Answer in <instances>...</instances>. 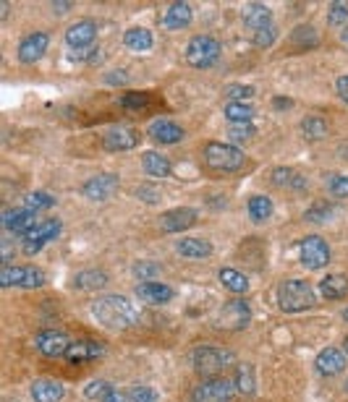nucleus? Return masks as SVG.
Returning <instances> with one entry per match:
<instances>
[{
    "instance_id": "obj_1",
    "label": "nucleus",
    "mask_w": 348,
    "mask_h": 402,
    "mask_svg": "<svg viewBox=\"0 0 348 402\" xmlns=\"http://www.w3.org/2000/svg\"><path fill=\"white\" fill-rule=\"evenodd\" d=\"M92 316H95L102 327H110V330H126V327H134L139 319L134 303L123 295L97 298V300L92 303Z\"/></svg>"
},
{
    "instance_id": "obj_2",
    "label": "nucleus",
    "mask_w": 348,
    "mask_h": 402,
    "mask_svg": "<svg viewBox=\"0 0 348 402\" xmlns=\"http://www.w3.org/2000/svg\"><path fill=\"white\" fill-rule=\"evenodd\" d=\"M189 361H191V369L204 379H212V376H220L223 371H228L231 366L236 363L233 353L226 350V347H218V345H202L191 350L189 355Z\"/></svg>"
},
{
    "instance_id": "obj_3",
    "label": "nucleus",
    "mask_w": 348,
    "mask_h": 402,
    "mask_svg": "<svg viewBox=\"0 0 348 402\" xmlns=\"http://www.w3.org/2000/svg\"><path fill=\"white\" fill-rule=\"evenodd\" d=\"M315 288L304 280H285L278 288V306L285 314H301L315 306Z\"/></svg>"
},
{
    "instance_id": "obj_4",
    "label": "nucleus",
    "mask_w": 348,
    "mask_h": 402,
    "mask_svg": "<svg viewBox=\"0 0 348 402\" xmlns=\"http://www.w3.org/2000/svg\"><path fill=\"white\" fill-rule=\"evenodd\" d=\"M204 162L210 165L212 170L218 173H236V170L243 168V152L236 144H226V141H210V144L202 149Z\"/></svg>"
},
{
    "instance_id": "obj_5",
    "label": "nucleus",
    "mask_w": 348,
    "mask_h": 402,
    "mask_svg": "<svg viewBox=\"0 0 348 402\" xmlns=\"http://www.w3.org/2000/svg\"><path fill=\"white\" fill-rule=\"evenodd\" d=\"M220 53H223L220 42L215 40V37H210V34H196L186 45L189 65H191V68H199V71H207V68H212V65L218 63Z\"/></svg>"
},
{
    "instance_id": "obj_6",
    "label": "nucleus",
    "mask_w": 348,
    "mask_h": 402,
    "mask_svg": "<svg viewBox=\"0 0 348 402\" xmlns=\"http://www.w3.org/2000/svg\"><path fill=\"white\" fill-rule=\"evenodd\" d=\"M236 381L226 376H212L204 379L202 384L191 392V400L189 402H231L236 397Z\"/></svg>"
},
{
    "instance_id": "obj_7",
    "label": "nucleus",
    "mask_w": 348,
    "mask_h": 402,
    "mask_svg": "<svg viewBox=\"0 0 348 402\" xmlns=\"http://www.w3.org/2000/svg\"><path fill=\"white\" fill-rule=\"evenodd\" d=\"M0 285L3 288H42L45 285V272L37 266H3L0 269Z\"/></svg>"
},
{
    "instance_id": "obj_8",
    "label": "nucleus",
    "mask_w": 348,
    "mask_h": 402,
    "mask_svg": "<svg viewBox=\"0 0 348 402\" xmlns=\"http://www.w3.org/2000/svg\"><path fill=\"white\" fill-rule=\"evenodd\" d=\"M60 230H63V225H60V219L56 217H48L42 219V222H37V225L29 230V233L21 238V246H24L26 254H40L45 246H48L53 238H58L60 235Z\"/></svg>"
},
{
    "instance_id": "obj_9",
    "label": "nucleus",
    "mask_w": 348,
    "mask_h": 402,
    "mask_svg": "<svg viewBox=\"0 0 348 402\" xmlns=\"http://www.w3.org/2000/svg\"><path fill=\"white\" fill-rule=\"evenodd\" d=\"M299 259L307 269H322L330 264V246L320 238V235H307L299 246Z\"/></svg>"
},
{
    "instance_id": "obj_10",
    "label": "nucleus",
    "mask_w": 348,
    "mask_h": 402,
    "mask_svg": "<svg viewBox=\"0 0 348 402\" xmlns=\"http://www.w3.org/2000/svg\"><path fill=\"white\" fill-rule=\"evenodd\" d=\"M251 322V306L243 298H231L226 306L218 311L220 330H243Z\"/></svg>"
},
{
    "instance_id": "obj_11",
    "label": "nucleus",
    "mask_w": 348,
    "mask_h": 402,
    "mask_svg": "<svg viewBox=\"0 0 348 402\" xmlns=\"http://www.w3.org/2000/svg\"><path fill=\"white\" fill-rule=\"evenodd\" d=\"M34 345H37V350H40L42 355H48V358H65L68 347L73 345V339L68 337L65 332L45 330L34 337Z\"/></svg>"
},
{
    "instance_id": "obj_12",
    "label": "nucleus",
    "mask_w": 348,
    "mask_h": 402,
    "mask_svg": "<svg viewBox=\"0 0 348 402\" xmlns=\"http://www.w3.org/2000/svg\"><path fill=\"white\" fill-rule=\"evenodd\" d=\"M0 222L3 227L14 235H21L24 238L34 225H37V212L26 210V207H16V210H6L0 214Z\"/></svg>"
},
{
    "instance_id": "obj_13",
    "label": "nucleus",
    "mask_w": 348,
    "mask_h": 402,
    "mask_svg": "<svg viewBox=\"0 0 348 402\" xmlns=\"http://www.w3.org/2000/svg\"><path fill=\"white\" fill-rule=\"evenodd\" d=\"M241 18H243V24H246V29L251 32V37L270 29V26H275L273 11H270L265 3H246L241 9Z\"/></svg>"
},
{
    "instance_id": "obj_14",
    "label": "nucleus",
    "mask_w": 348,
    "mask_h": 402,
    "mask_svg": "<svg viewBox=\"0 0 348 402\" xmlns=\"http://www.w3.org/2000/svg\"><path fill=\"white\" fill-rule=\"evenodd\" d=\"M97 40V24L92 18H84V21H76L65 29V45L71 50H84L92 48Z\"/></svg>"
},
{
    "instance_id": "obj_15",
    "label": "nucleus",
    "mask_w": 348,
    "mask_h": 402,
    "mask_svg": "<svg viewBox=\"0 0 348 402\" xmlns=\"http://www.w3.org/2000/svg\"><path fill=\"white\" fill-rule=\"evenodd\" d=\"M115 191H118V175H113V173H100L81 185V193L92 201H105Z\"/></svg>"
},
{
    "instance_id": "obj_16",
    "label": "nucleus",
    "mask_w": 348,
    "mask_h": 402,
    "mask_svg": "<svg viewBox=\"0 0 348 402\" xmlns=\"http://www.w3.org/2000/svg\"><path fill=\"white\" fill-rule=\"evenodd\" d=\"M346 366H348V355L340 347H325L315 358V369L322 376H338V374L346 371Z\"/></svg>"
},
{
    "instance_id": "obj_17",
    "label": "nucleus",
    "mask_w": 348,
    "mask_h": 402,
    "mask_svg": "<svg viewBox=\"0 0 348 402\" xmlns=\"http://www.w3.org/2000/svg\"><path fill=\"white\" fill-rule=\"evenodd\" d=\"M139 144V134L131 126H113V129L105 131V138H102V146L107 152H129Z\"/></svg>"
},
{
    "instance_id": "obj_18",
    "label": "nucleus",
    "mask_w": 348,
    "mask_h": 402,
    "mask_svg": "<svg viewBox=\"0 0 348 402\" xmlns=\"http://www.w3.org/2000/svg\"><path fill=\"white\" fill-rule=\"evenodd\" d=\"M48 45H50L48 32L29 34V37H24L21 45H19V60H21V63H37V60L48 53Z\"/></svg>"
},
{
    "instance_id": "obj_19",
    "label": "nucleus",
    "mask_w": 348,
    "mask_h": 402,
    "mask_svg": "<svg viewBox=\"0 0 348 402\" xmlns=\"http://www.w3.org/2000/svg\"><path fill=\"white\" fill-rule=\"evenodd\" d=\"M196 210H189V207H181V210H170L160 217V227L165 233H184L191 225H196Z\"/></svg>"
},
{
    "instance_id": "obj_20",
    "label": "nucleus",
    "mask_w": 348,
    "mask_h": 402,
    "mask_svg": "<svg viewBox=\"0 0 348 402\" xmlns=\"http://www.w3.org/2000/svg\"><path fill=\"white\" fill-rule=\"evenodd\" d=\"M105 355V345H100L97 339H76L68 353H65V361L68 363H87V361H97Z\"/></svg>"
},
{
    "instance_id": "obj_21",
    "label": "nucleus",
    "mask_w": 348,
    "mask_h": 402,
    "mask_svg": "<svg viewBox=\"0 0 348 402\" xmlns=\"http://www.w3.org/2000/svg\"><path fill=\"white\" fill-rule=\"evenodd\" d=\"M147 131H149V136H152L157 144H179L181 138L186 136L184 126L168 121V118H162V121H154Z\"/></svg>"
},
{
    "instance_id": "obj_22",
    "label": "nucleus",
    "mask_w": 348,
    "mask_h": 402,
    "mask_svg": "<svg viewBox=\"0 0 348 402\" xmlns=\"http://www.w3.org/2000/svg\"><path fill=\"white\" fill-rule=\"evenodd\" d=\"M137 298H142L144 303H152V306H162V303H170L173 300V290L162 282L147 280L137 285Z\"/></svg>"
},
{
    "instance_id": "obj_23",
    "label": "nucleus",
    "mask_w": 348,
    "mask_h": 402,
    "mask_svg": "<svg viewBox=\"0 0 348 402\" xmlns=\"http://www.w3.org/2000/svg\"><path fill=\"white\" fill-rule=\"evenodd\" d=\"M191 6L189 3H184V0H176V3H170L168 11H165V18H162V24H165V29H170V32H179V29H186L189 24H191Z\"/></svg>"
},
{
    "instance_id": "obj_24",
    "label": "nucleus",
    "mask_w": 348,
    "mask_h": 402,
    "mask_svg": "<svg viewBox=\"0 0 348 402\" xmlns=\"http://www.w3.org/2000/svg\"><path fill=\"white\" fill-rule=\"evenodd\" d=\"M32 400L34 402H63L65 386L53 379H37L32 384Z\"/></svg>"
},
{
    "instance_id": "obj_25",
    "label": "nucleus",
    "mask_w": 348,
    "mask_h": 402,
    "mask_svg": "<svg viewBox=\"0 0 348 402\" xmlns=\"http://www.w3.org/2000/svg\"><path fill=\"white\" fill-rule=\"evenodd\" d=\"M176 251L184 259H207L212 254V243L204 238H181L176 243Z\"/></svg>"
},
{
    "instance_id": "obj_26",
    "label": "nucleus",
    "mask_w": 348,
    "mask_h": 402,
    "mask_svg": "<svg viewBox=\"0 0 348 402\" xmlns=\"http://www.w3.org/2000/svg\"><path fill=\"white\" fill-rule=\"evenodd\" d=\"M320 295L330 298V300H338V298L348 295V277L346 274H327L320 282Z\"/></svg>"
},
{
    "instance_id": "obj_27",
    "label": "nucleus",
    "mask_w": 348,
    "mask_h": 402,
    "mask_svg": "<svg viewBox=\"0 0 348 402\" xmlns=\"http://www.w3.org/2000/svg\"><path fill=\"white\" fill-rule=\"evenodd\" d=\"M142 168H144L147 175L152 178H168L173 165L168 162V157H162L160 152H144L142 154Z\"/></svg>"
},
{
    "instance_id": "obj_28",
    "label": "nucleus",
    "mask_w": 348,
    "mask_h": 402,
    "mask_svg": "<svg viewBox=\"0 0 348 402\" xmlns=\"http://www.w3.org/2000/svg\"><path fill=\"white\" fill-rule=\"evenodd\" d=\"M299 129H301V134H304L307 141H322V138H327V134H330L327 121L320 118V115H307V118L301 121Z\"/></svg>"
},
{
    "instance_id": "obj_29",
    "label": "nucleus",
    "mask_w": 348,
    "mask_h": 402,
    "mask_svg": "<svg viewBox=\"0 0 348 402\" xmlns=\"http://www.w3.org/2000/svg\"><path fill=\"white\" fill-rule=\"evenodd\" d=\"M152 32L149 29H144V26H131L129 32L123 34V45L129 50H137V53H144V50L152 48Z\"/></svg>"
},
{
    "instance_id": "obj_30",
    "label": "nucleus",
    "mask_w": 348,
    "mask_h": 402,
    "mask_svg": "<svg viewBox=\"0 0 348 402\" xmlns=\"http://www.w3.org/2000/svg\"><path fill=\"white\" fill-rule=\"evenodd\" d=\"M107 285V274L102 269H87L73 277V288L79 290H100Z\"/></svg>"
},
{
    "instance_id": "obj_31",
    "label": "nucleus",
    "mask_w": 348,
    "mask_h": 402,
    "mask_svg": "<svg viewBox=\"0 0 348 402\" xmlns=\"http://www.w3.org/2000/svg\"><path fill=\"white\" fill-rule=\"evenodd\" d=\"M246 212H249L251 222H268L273 217V201L268 196H251L249 204H246Z\"/></svg>"
},
{
    "instance_id": "obj_32",
    "label": "nucleus",
    "mask_w": 348,
    "mask_h": 402,
    "mask_svg": "<svg viewBox=\"0 0 348 402\" xmlns=\"http://www.w3.org/2000/svg\"><path fill=\"white\" fill-rule=\"evenodd\" d=\"M236 389L243 394V397H251V394L257 392V374L251 369L249 363H241L238 371H236Z\"/></svg>"
},
{
    "instance_id": "obj_33",
    "label": "nucleus",
    "mask_w": 348,
    "mask_h": 402,
    "mask_svg": "<svg viewBox=\"0 0 348 402\" xmlns=\"http://www.w3.org/2000/svg\"><path fill=\"white\" fill-rule=\"evenodd\" d=\"M270 180H273V185H278V188H304V178H301V173H296L293 168H275L273 170V175H270Z\"/></svg>"
},
{
    "instance_id": "obj_34",
    "label": "nucleus",
    "mask_w": 348,
    "mask_h": 402,
    "mask_svg": "<svg viewBox=\"0 0 348 402\" xmlns=\"http://www.w3.org/2000/svg\"><path fill=\"white\" fill-rule=\"evenodd\" d=\"M220 282L226 285L231 293H246L249 290V277L238 269H231V266H223L220 269Z\"/></svg>"
},
{
    "instance_id": "obj_35",
    "label": "nucleus",
    "mask_w": 348,
    "mask_h": 402,
    "mask_svg": "<svg viewBox=\"0 0 348 402\" xmlns=\"http://www.w3.org/2000/svg\"><path fill=\"white\" fill-rule=\"evenodd\" d=\"M257 110L249 102H228L226 105V118L228 123H251Z\"/></svg>"
},
{
    "instance_id": "obj_36",
    "label": "nucleus",
    "mask_w": 348,
    "mask_h": 402,
    "mask_svg": "<svg viewBox=\"0 0 348 402\" xmlns=\"http://www.w3.org/2000/svg\"><path fill=\"white\" fill-rule=\"evenodd\" d=\"M115 386H113V381H105V379H95V381H90V384L84 386V397L87 400H105L107 394L113 392Z\"/></svg>"
},
{
    "instance_id": "obj_37",
    "label": "nucleus",
    "mask_w": 348,
    "mask_h": 402,
    "mask_svg": "<svg viewBox=\"0 0 348 402\" xmlns=\"http://www.w3.org/2000/svg\"><path fill=\"white\" fill-rule=\"evenodd\" d=\"M53 204H56V199H53L48 191H32V193H26L24 196V207L26 210H32V212L50 210Z\"/></svg>"
},
{
    "instance_id": "obj_38",
    "label": "nucleus",
    "mask_w": 348,
    "mask_h": 402,
    "mask_svg": "<svg viewBox=\"0 0 348 402\" xmlns=\"http://www.w3.org/2000/svg\"><path fill=\"white\" fill-rule=\"evenodd\" d=\"M291 45H296V48H315V45H317V32L309 24L299 26V29L291 34Z\"/></svg>"
},
{
    "instance_id": "obj_39",
    "label": "nucleus",
    "mask_w": 348,
    "mask_h": 402,
    "mask_svg": "<svg viewBox=\"0 0 348 402\" xmlns=\"http://www.w3.org/2000/svg\"><path fill=\"white\" fill-rule=\"evenodd\" d=\"M348 18V3L346 0H338V3H330V11H327V24L330 26H343Z\"/></svg>"
},
{
    "instance_id": "obj_40",
    "label": "nucleus",
    "mask_w": 348,
    "mask_h": 402,
    "mask_svg": "<svg viewBox=\"0 0 348 402\" xmlns=\"http://www.w3.org/2000/svg\"><path fill=\"white\" fill-rule=\"evenodd\" d=\"M254 92H257V89L249 87V84H231V87L226 89L228 102H246V99L254 97Z\"/></svg>"
},
{
    "instance_id": "obj_41",
    "label": "nucleus",
    "mask_w": 348,
    "mask_h": 402,
    "mask_svg": "<svg viewBox=\"0 0 348 402\" xmlns=\"http://www.w3.org/2000/svg\"><path fill=\"white\" fill-rule=\"evenodd\" d=\"M231 141H251L257 129H254V123H231Z\"/></svg>"
},
{
    "instance_id": "obj_42",
    "label": "nucleus",
    "mask_w": 348,
    "mask_h": 402,
    "mask_svg": "<svg viewBox=\"0 0 348 402\" xmlns=\"http://www.w3.org/2000/svg\"><path fill=\"white\" fill-rule=\"evenodd\" d=\"M327 191L332 199H348V175H332L327 180Z\"/></svg>"
},
{
    "instance_id": "obj_43",
    "label": "nucleus",
    "mask_w": 348,
    "mask_h": 402,
    "mask_svg": "<svg viewBox=\"0 0 348 402\" xmlns=\"http://www.w3.org/2000/svg\"><path fill=\"white\" fill-rule=\"evenodd\" d=\"M118 102H121V107H126V110H142V107L149 102V97L139 94V92H126V94H123Z\"/></svg>"
},
{
    "instance_id": "obj_44",
    "label": "nucleus",
    "mask_w": 348,
    "mask_h": 402,
    "mask_svg": "<svg viewBox=\"0 0 348 402\" xmlns=\"http://www.w3.org/2000/svg\"><path fill=\"white\" fill-rule=\"evenodd\" d=\"M129 402H157V392H154L152 386L139 384L129 392Z\"/></svg>"
},
{
    "instance_id": "obj_45",
    "label": "nucleus",
    "mask_w": 348,
    "mask_h": 402,
    "mask_svg": "<svg viewBox=\"0 0 348 402\" xmlns=\"http://www.w3.org/2000/svg\"><path fill=\"white\" fill-rule=\"evenodd\" d=\"M332 217V207L330 204H315L307 210V219L309 222H325V219Z\"/></svg>"
},
{
    "instance_id": "obj_46",
    "label": "nucleus",
    "mask_w": 348,
    "mask_h": 402,
    "mask_svg": "<svg viewBox=\"0 0 348 402\" xmlns=\"http://www.w3.org/2000/svg\"><path fill=\"white\" fill-rule=\"evenodd\" d=\"M137 193H139V199L149 201V204H157V201H160V191L152 188V185H139Z\"/></svg>"
},
{
    "instance_id": "obj_47",
    "label": "nucleus",
    "mask_w": 348,
    "mask_h": 402,
    "mask_svg": "<svg viewBox=\"0 0 348 402\" xmlns=\"http://www.w3.org/2000/svg\"><path fill=\"white\" fill-rule=\"evenodd\" d=\"M134 274H137V277H142V280H147V277H154V274H157V266L144 264V261H142V264L134 266Z\"/></svg>"
},
{
    "instance_id": "obj_48",
    "label": "nucleus",
    "mask_w": 348,
    "mask_h": 402,
    "mask_svg": "<svg viewBox=\"0 0 348 402\" xmlns=\"http://www.w3.org/2000/svg\"><path fill=\"white\" fill-rule=\"evenodd\" d=\"M335 92H338L340 99L348 105V76H340V79L335 81Z\"/></svg>"
},
{
    "instance_id": "obj_49",
    "label": "nucleus",
    "mask_w": 348,
    "mask_h": 402,
    "mask_svg": "<svg viewBox=\"0 0 348 402\" xmlns=\"http://www.w3.org/2000/svg\"><path fill=\"white\" fill-rule=\"evenodd\" d=\"M105 81L107 84H126V81H129V76H126V73H110V76H105Z\"/></svg>"
},
{
    "instance_id": "obj_50",
    "label": "nucleus",
    "mask_w": 348,
    "mask_h": 402,
    "mask_svg": "<svg viewBox=\"0 0 348 402\" xmlns=\"http://www.w3.org/2000/svg\"><path fill=\"white\" fill-rule=\"evenodd\" d=\"M102 402H126V394L118 392V389H113V392L107 394V397H105V400H102Z\"/></svg>"
},
{
    "instance_id": "obj_51",
    "label": "nucleus",
    "mask_w": 348,
    "mask_h": 402,
    "mask_svg": "<svg viewBox=\"0 0 348 402\" xmlns=\"http://www.w3.org/2000/svg\"><path fill=\"white\" fill-rule=\"evenodd\" d=\"M71 6L73 3H68V0H65V3H53V11H56V13H68Z\"/></svg>"
},
{
    "instance_id": "obj_52",
    "label": "nucleus",
    "mask_w": 348,
    "mask_h": 402,
    "mask_svg": "<svg viewBox=\"0 0 348 402\" xmlns=\"http://www.w3.org/2000/svg\"><path fill=\"white\" fill-rule=\"evenodd\" d=\"M275 105H278V107H288L291 102H288V99H275Z\"/></svg>"
},
{
    "instance_id": "obj_53",
    "label": "nucleus",
    "mask_w": 348,
    "mask_h": 402,
    "mask_svg": "<svg viewBox=\"0 0 348 402\" xmlns=\"http://www.w3.org/2000/svg\"><path fill=\"white\" fill-rule=\"evenodd\" d=\"M343 353H346V355H348V337H346V339H343Z\"/></svg>"
},
{
    "instance_id": "obj_54",
    "label": "nucleus",
    "mask_w": 348,
    "mask_h": 402,
    "mask_svg": "<svg viewBox=\"0 0 348 402\" xmlns=\"http://www.w3.org/2000/svg\"><path fill=\"white\" fill-rule=\"evenodd\" d=\"M343 40L348 42V26H346V29H343Z\"/></svg>"
},
{
    "instance_id": "obj_55",
    "label": "nucleus",
    "mask_w": 348,
    "mask_h": 402,
    "mask_svg": "<svg viewBox=\"0 0 348 402\" xmlns=\"http://www.w3.org/2000/svg\"><path fill=\"white\" fill-rule=\"evenodd\" d=\"M343 319H346V322H348V308H346V311H343Z\"/></svg>"
},
{
    "instance_id": "obj_56",
    "label": "nucleus",
    "mask_w": 348,
    "mask_h": 402,
    "mask_svg": "<svg viewBox=\"0 0 348 402\" xmlns=\"http://www.w3.org/2000/svg\"><path fill=\"white\" fill-rule=\"evenodd\" d=\"M346 392H348V379H346Z\"/></svg>"
}]
</instances>
